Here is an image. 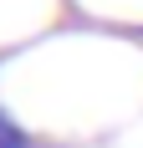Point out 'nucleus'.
<instances>
[{"mask_svg": "<svg viewBox=\"0 0 143 148\" xmlns=\"http://www.w3.org/2000/svg\"><path fill=\"white\" fill-rule=\"evenodd\" d=\"M0 148H26V143H21V133L5 123V112H0Z\"/></svg>", "mask_w": 143, "mask_h": 148, "instance_id": "nucleus-1", "label": "nucleus"}]
</instances>
